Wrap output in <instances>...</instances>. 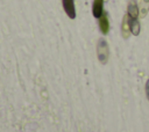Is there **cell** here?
Masks as SVG:
<instances>
[{"mask_svg":"<svg viewBox=\"0 0 149 132\" xmlns=\"http://www.w3.org/2000/svg\"><path fill=\"white\" fill-rule=\"evenodd\" d=\"M127 15L129 16V19H137V15H139V9H137V6L136 3L132 0L128 5V9H127Z\"/></svg>","mask_w":149,"mask_h":132,"instance_id":"obj_5","label":"cell"},{"mask_svg":"<svg viewBox=\"0 0 149 132\" xmlns=\"http://www.w3.org/2000/svg\"><path fill=\"white\" fill-rule=\"evenodd\" d=\"M107 56H108V47H107V44L105 43V41H100L99 44H98V57L99 59L105 63L106 59H107Z\"/></svg>","mask_w":149,"mask_h":132,"instance_id":"obj_3","label":"cell"},{"mask_svg":"<svg viewBox=\"0 0 149 132\" xmlns=\"http://www.w3.org/2000/svg\"><path fill=\"white\" fill-rule=\"evenodd\" d=\"M146 95H147V97L149 100V79H148V81L146 83Z\"/></svg>","mask_w":149,"mask_h":132,"instance_id":"obj_8","label":"cell"},{"mask_svg":"<svg viewBox=\"0 0 149 132\" xmlns=\"http://www.w3.org/2000/svg\"><path fill=\"white\" fill-rule=\"evenodd\" d=\"M92 13L95 19H99L104 13V0H93Z\"/></svg>","mask_w":149,"mask_h":132,"instance_id":"obj_4","label":"cell"},{"mask_svg":"<svg viewBox=\"0 0 149 132\" xmlns=\"http://www.w3.org/2000/svg\"><path fill=\"white\" fill-rule=\"evenodd\" d=\"M63 8L70 19L76 17V8H74V1L73 0H63Z\"/></svg>","mask_w":149,"mask_h":132,"instance_id":"obj_1","label":"cell"},{"mask_svg":"<svg viewBox=\"0 0 149 132\" xmlns=\"http://www.w3.org/2000/svg\"><path fill=\"white\" fill-rule=\"evenodd\" d=\"M99 28L104 35L108 34V31H109V22H108V16H107L106 12H104L101 14V16L99 17Z\"/></svg>","mask_w":149,"mask_h":132,"instance_id":"obj_2","label":"cell"},{"mask_svg":"<svg viewBox=\"0 0 149 132\" xmlns=\"http://www.w3.org/2000/svg\"><path fill=\"white\" fill-rule=\"evenodd\" d=\"M129 32H130V25H129V16L126 15L123 17V21H122V36L125 38H127L129 36Z\"/></svg>","mask_w":149,"mask_h":132,"instance_id":"obj_6","label":"cell"},{"mask_svg":"<svg viewBox=\"0 0 149 132\" xmlns=\"http://www.w3.org/2000/svg\"><path fill=\"white\" fill-rule=\"evenodd\" d=\"M129 25H130V32L137 36L140 34V23L137 19H129Z\"/></svg>","mask_w":149,"mask_h":132,"instance_id":"obj_7","label":"cell"}]
</instances>
